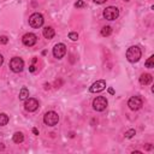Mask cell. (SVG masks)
<instances>
[{"label":"cell","instance_id":"1","mask_svg":"<svg viewBox=\"0 0 154 154\" xmlns=\"http://www.w3.org/2000/svg\"><path fill=\"white\" fill-rule=\"evenodd\" d=\"M141 55H142V52H141L140 47H137V46H131L126 51V59L130 63H137L140 60Z\"/></svg>","mask_w":154,"mask_h":154},{"label":"cell","instance_id":"2","mask_svg":"<svg viewBox=\"0 0 154 154\" xmlns=\"http://www.w3.org/2000/svg\"><path fill=\"white\" fill-rule=\"evenodd\" d=\"M102 14H103V18L105 19H107V20H114L119 16V10L117 7H114V6H108V7H106L103 10Z\"/></svg>","mask_w":154,"mask_h":154},{"label":"cell","instance_id":"3","mask_svg":"<svg viewBox=\"0 0 154 154\" xmlns=\"http://www.w3.org/2000/svg\"><path fill=\"white\" fill-rule=\"evenodd\" d=\"M107 105H108V101L105 96H96L93 101V108L97 112H101V111L106 109Z\"/></svg>","mask_w":154,"mask_h":154},{"label":"cell","instance_id":"4","mask_svg":"<svg viewBox=\"0 0 154 154\" xmlns=\"http://www.w3.org/2000/svg\"><path fill=\"white\" fill-rule=\"evenodd\" d=\"M43 122H45V124L48 125V126H54V125L59 122V116H58L57 112L49 111V112H47V113L43 116Z\"/></svg>","mask_w":154,"mask_h":154},{"label":"cell","instance_id":"5","mask_svg":"<svg viewBox=\"0 0 154 154\" xmlns=\"http://www.w3.org/2000/svg\"><path fill=\"white\" fill-rule=\"evenodd\" d=\"M43 22H45V19H43V16L41 13H37L36 12V13H32L29 17V24L32 28H40V26H42L43 25Z\"/></svg>","mask_w":154,"mask_h":154},{"label":"cell","instance_id":"6","mask_svg":"<svg viewBox=\"0 0 154 154\" xmlns=\"http://www.w3.org/2000/svg\"><path fill=\"white\" fill-rule=\"evenodd\" d=\"M10 67H11V70H12L13 72H17V73L20 72V71L23 70V67H24V61H23V59L19 58V57L12 58L11 61H10Z\"/></svg>","mask_w":154,"mask_h":154},{"label":"cell","instance_id":"7","mask_svg":"<svg viewBox=\"0 0 154 154\" xmlns=\"http://www.w3.org/2000/svg\"><path fill=\"white\" fill-rule=\"evenodd\" d=\"M142 105H143V101H142V99H141L140 96H132V97H130L129 101H128V106H129V108H130L131 111H137V109H140V108L142 107Z\"/></svg>","mask_w":154,"mask_h":154},{"label":"cell","instance_id":"8","mask_svg":"<svg viewBox=\"0 0 154 154\" xmlns=\"http://www.w3.org/2000/svg\"><path fill=\"white\" fill-rule=\"evenodd\" d=\"M66 54V46L64 43H57L53 48V55L57 59H61Z\"/></svg>","mask_w":154,"mask_h":154},{"label":"cell","instance_id":"9","mask_svg":"<svg viewBox=\"0 0 154 154\" xmlns=\"http://www.w3.org/2000/svg\"><path fill=\"white\" fill-rule=\"evenodd\" d=\"M24 108L29 112H34L38 108V101L34 97H26L24 102Z\"/></svg>","mask_w":154,"mask_h":154},{"label":"cell","instance_id":"10","mask_svg":"<svg viewBox=\"0 0 154 154\" xmlns=\"http://www.w3.org/2000/svg\"><path fill=\"white\" fill-rule=\"evenodd\" d=\"M22 41H23V43H24L25 46L31 47V46H34V45L37 42V36H36L35 34H32V32H28V34H25V35L23 36Z\"/></svg>","mask_w":154,"mask_h":154},{"label":"cell","instance_id":"11","mask_svg":"<svg viewBox=\"0 0 154 154\" xmlns=\"http://www.w3.org/2000/svg\"><path fill=\"white\" fill-rule=\"evenodd\" d=\"M105 89H106V82L102 81V79L96 81V82L93 83L91 87L89 88L90 93H100V91H102V90H105Z\"/></svg>","mask_w":154,"mask_h":154},{"label":"cell","instance_id":"12","mask_svg":"<svg viewBox=\"0 0 154 154\" xmlns=\"http://www.w3.org/2000/svg\"><path fill=\"white\" fill-rule=\"evenodd\" d=\"M152 81H153V77H152L150 73H142L141 77H140V83H141L142 85H147V84H149Z\"/></svg>","mask_w":154,"mask_h":154},{"label":"cell","instance_id":"13","mask_svg":"<svg viewBox=\"0 0 154 154\" xmlns=\"http://www.w3.org/2000/svg\"><path fill=\"white\" fill-rule=\"evenodd\" d=\"M54 29L52 28V26H46L45 29H43V36L46 37V38H48V40H51V38H53L54 37Z\"/></svg>","mask_w":154,"mask_h":154},{"label":"cell","instance_id":"14","mask_svg":"<svg viewBox=\"0 0 154 154\" xmlns=\"http://www.w3.org/2000/svg\"><path fill=\"white\" fill-rule=\"evenodd\" d=\"M12 138H13V142L14 143H22L24 141V135L22 132H14V135H13Z\"/></svg>","mask_w":154,"mask_h":154},{"label":"cell","instance_id":"15","mask_svg":"<svg viewBox=\"0 0 154 154\" xmlns=\"http://www.w3.org/2000/svg\"><path fill=\"white\" fill-rule=\"evenodd\" d=\"M26 97H29V90H28V88L24 87L19 91V100H25Z\"/></svg>","mask_w":154,"mask_h":154},{"label":"cell","instance_id":"16","mask_svg":"<svg viewBox=\"0 0 154 154\" xmlns=\"http://www.w3.org/2000/svg\"><path fill=\"white\" fill-rule=\"evenodd\" d=\"M8 123V116L5 113H0V126H4Z\"/></svg>","mask_w":154,"mask_h":154},{"label":"cell","instance_id":"17","mask_svg":"<svg viewBox=\"0 0 154 154\" xmlns=\"http://www.w3.org/2000/svg\"><path fill=\"white\" fill-rule=\"evenodd\" d=\"M144 65H146V67H148V69L154 67V55H150V57L147 59V61L144 63Z\"/></svg>","mask_w":154,"mask_h":154},{"label":"cell","instance_id":"18","mask_svg":"<svg viewBox=\"0 0 154 154\" xmlns=\"http://www.w3.org/2000/svg\"><path fill=\"white\" fill-rule=\"evenodd\" d=\"M111 32H112L111 26H103V28L101 29V35H102V36H109Z\"/></svg>","mask_w":154,"mask_h":154},{"label":"cell","instance_id":"19","mask_svg":"<svg viewBox=\"0 0 154 154\" xmlns=\"http://www.w3.org/2000/svg\"><path fill=\"white\" fill-rule=\"evenodd\" d=\"M135 134H136L135 129H130V130H128V131L125 132V137H126V138H131V137H132Z\"/></svg>","mask_w":154,"mask_h":154},{"label":"cell","instance_id":"20","mask_svg":"<svg viewBox=\"0 0 154 154\" xmlns=\"http://www.w3.org/2000/svg\"><path fill=\"white\" fill-rule=\"evenodd\" d=\"M69 38L72 41H77L78 40V34L77 32H70L69 34Z\"/></svg>","mask_w":154,"mask_h":154},{"label":"cell","instance_id":"21","mask_svg":"<svg viewBox=\"0 0 154 154\" xmlns=\"http://www.w3.org/2000/svg\"><path fill=\"white\" fill-rule=\"evenodd\" d=\"M84 6H85V2L82 1V0H77V2L75 4V7H77V8H79V7H84Z\"/></svg>","mask_w":154,"mask_h":154},{"label":"cell","instance_id":"22","mask_svg":"<svg viewBox=\"0 0 154 154\" xmlns=\"http://www.w3.org/2000/svg\"><path fill=\"white\" fill-rule=\"evenodd\" d=\"M7 42H8L7 36H0V43H1V45H5V43H7Z\"/></svg>","mask_w":154,"mask_h":154},{"label":"cell","instance_id":"23","mask_svg":"<svg viewBox=\"0 0 154 154\" xmlns=\"http://www.w3.org/2000/svg\"><path fill=\"white\" fill-rule=\"evenodd\" d=\"M35 70H36V67H35V65H34V64H32V65H31V66H30V67H29V71H30V72H34V71H35Z\"/></svg>","mask_w":154,"mask_h":154},{"label":"cell","instance_id":"24","mask_svg":"<svg viewBox=\"0 0 154 154\" xmlns=\"http://www.w3.org/2000/svg\"><path fill=\"white\" fill-rule=\"evenodd\" d=\"M152 148H153V146H152L150 143H147V146H146V149H147V150H150Z\"/></svg>","mask_w":154,"mask_h":154},{"label":"cell","instance_id":"25","mask_svg":"<svg viewBox=\"0 0 154 154\" xmlns=\"http://www.w3.org/2000/svg\"><path fill=\"white\" fill-rule=\"evenodd\" d=\"M94 2H96V4H103L105 1H107V0H93Z\"/></svg>","mask_w":154,"mask_h":154},{"label":"cell","instance_id":"26","mask_svg":"<svg viewBox=\"0 0 154 154\" xmlns=\"http://www.w3.org/2000/svg\"><path fill=\"white\" fill-rule=\"evenodd\" d=\"M107 90H108V93H109V94H112V95L114 94V90H113V88H108Z\"/></svg>","mask_w":154,"mask_h":154},{"label":"cell","instance_id":"27","mask_svg":"<svg viewBox=\"0 0 154 154\" xmlns=\"http://www.w3.org/2000/svg\"><path fill=\"white\" fill-rule=\"evenodd\" d=\"M32 132H34L35 135H38V130H37L36 128H34V129H32Z\"/></svg>","mask_w":154,"mask_h":154},{"label":"cell","instance_id":"28","mask_svg":"<svg viewBox=\"0 0 154 154\" xmlns=\"http://www.w3.org/2000/svg\"><path fill=\"white\" fill-rule=\"evenodd\" d=\"M2 63H4V58H2V55L0 54V66L2 65Z\"/></svg>","mask_w":154,"mask_h":154},{"label":"cell","instance_id":"29","mask_svg":"<svg viewBox=\"0 0 154 154\" xmlns=\"http://www.w3.org/2000/svg\"><path fill=\"white\" fill-rule=\"evenodd\" d=\"M132 154H141V152H138V150H136V152H132Z\"/></svg>","mask_w":154,"mask_h":154},{"label":"cell","instance_id":"30","mask_svg":"<svg viewBox=\"0 0 154 154\" xmlns=\"http://www.w3.org/2000/svg\"><path fill=\"white\" fill-rule=\"evenodd\" d=\"M5 147H4V144H0V150H2Z\"/></svg>","mask_w":154,"mask_h":154},{"label":"cell","instance_id":"31","mask_svg":"<svg viewBox=\"0 0 154 154\" xmlns=\"http://www.w3.org/2000/svg\"><path fill=\"white\" fill-rule=\"evenodd\" d=\"M125 1H130V0H125Z\"/></svg>","mask_w":154,"mask_h":154}]
</instances>
